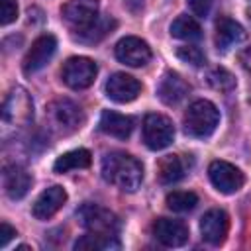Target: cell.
Wrapping results in <instances>:
<instances>
[{
  "label": "cell",
  "instance_id": "4fadbf2b",
  "mask_svg": "<svg viewBox=\"0 0 251 251\" xmlns=\"http://www.w3.org/2000/svg\"><path fill=\"white\" fill-rule=\"evenodd\" d=\"M141 92V82L126 73H114L106 82V96L118 104L133 102Z\"/></svg>",
  "mask_w": 251,
  "mask_h": 251
},
{
  "label": "cell",
  "instance_id": "5b68a950",
  "mask_svg": "<svg viewBox=\"0 0 251 251\" xmlns=\"http://www.w3.org/2000/svg\"><path fill=\"white\" fill-rule=\"evenodd\" d=\"M47 116L51 120V126L59 133H73V131L80 129V126L84 122L80 106L69 98H59V100L51 102Z\"/></svg>",
  "mask_w": 251,
  "mask_h": 251
},
{
  "label": "cell",
  "instance_id": "e0dca14e",
  "mask_svg": "<svg viewBox=\"0 0 251 251\" xmlns=\"http://www.w3.org/2000/svg\"><path fill=\"white\" fill-rule=\"evenodd\" d=\"M188 92H190L188 82H186L178 73H173V71L165 73V75L161 76L159 84H157V96H159V100H161L163 104H167V106L178 104L180 100L186 98Z\"/></svg>",
  "mask_w": 251,
  "mask_h": 251
},
{
  "label": "cell",
  "instance_id": "30bf717a",
  "mask_svg": "<svg viewBox=\"0 0 251 251\" xmlns=\"http://www.w3.org/2000/svg\"><path fill=\"white\" fill-rule=\"evenodd\" d=\"M55 51H57V39H55V35H51V33L39 35L31 43V47L27 49V53L24 57V63H22L24 73L25 75H33V73L41 71L51 61V57L55 55Z\"/></svg>",
  "mask_w": 251,
  "mask_h": 251
},
{
  "label": "cell",
  "instance_id": "ba28073f",
  "mask_svg": "<svg viewBox=\"0 0 251 251\" xmlns=\"http://www.w3.org/2000/svg\"><path fill=\"white\" fill-rule=\"evenodd\" d=\"M208 176H210V182L214 184V188L222 194H233L245 182L243 173L227 161H212L208 167Z\"/></svg>",
  "mask_w": 251,
  "mask_h": 251
},
{
  "label": "cell",
  "instance_id": "d6986e66",
  "mask_svg": "<svg viewBox=\"0 0 251 251\" xmlns=\"http://www.w3.org/2000/svg\"><path fill=\"white\" fill-rule=\"evenodd\" d=\"M245 39V29L231 18L222 16L216 22V47L220 51H227L233 43H239Z\"/></svg>",
  "mask_w": 251,
  "mask_h": 251
},
{
  "label": "cell",
  "instance_id": "7a4b0ae2",
  "mask_svg": "<svg viewBox=\"0 0 251 251\" xmlns=\"http://www.w3.org/2000/svg\"><path fill=\"white\" fill-rule=\"evenodd\" d=\"M184 129L192 137H208L220 124V110L210 100H196L188 106L182 118Z\"/></svg>",
  "mask_w": 251,
  "mask_h": 251
},
{
  "label": "cell",
  "instance_id": "5bb4252c",
  "mask_svg": "<svg viewBox=\"0 0 251 251\" xmlns=\"http://www.w3.org/2000/svg\"><path fill=\"white\" fill-rule=\"evenodd\" d=\"M153 235L165 247H182L188 241V227L180 220L159 218L153 224Z\"/></svg>",
  "mask_w": 251,
  "mask_h": 251
},
{
  "label": "cell",
  "instance_id": "f546056e",
  "mask_svg": "<svg viewBox=\"0 0 251 251\" xmlns=\"http://www.w3.org/2000/svg\"><path fill=\"white\" fill-rule=\"evenodd\" d=\"M16 235V229L8 224V222H2L0 224V247H6L10 239H14Z\"/></svg>",
  "mask_w": 251,
  "mask_h": 251
},
{
  "label": "cell",
  "instance_id": "8992f818",
  "mask_svg": "<svg viewBox=\"0 0 251 251\" xmlns=\"http://www.w3.org/2000/svg\"><path fill=\"white\" fill-rule=\"evenodd\" d=\"M141 131H143V143L151 151H161L169 147L175 139V126L163 114H147Z\"/></svg>",
  "mask_w": 251,
  "mask_h": 251
},
{
  "label": "cell",
  "instance_id": "ac0fdd59",
  "mask_svg": "<svg viewBox=\"0 0 251 251\" xmlns=\"http://www.w3.org/2000/svg\"><path fill=\"white\" fill-rule=\"evenodd\" d=\"M98 127L106 135H112L116 139H127L133 131V120L126 114H120L114 110H104L100 114Z\"/></svg>",
  "mask_w": 251,
  "mask_h": 251
},
{
  "label": "cell",
  "instance_id": "7402d4cb",
  "mask_svg": "<svg viewBox=\"0 0 251 251\" xmlns=\"http://www.w3.org/2000/svg\"><path fill=\"white\" fill-rule=\"evenodd\" d=\"M75 249L78 251H110V249H120V241L116 235H106V233H92L88 231L80 239H76Z\"/></svg>",
  "mask_w": 251,
  "mask_h": 251
},
{
  "label": "cell",
  "instance_id": "603a6c76",
  "mask_svg": "<svg viewBox=\"0 0 251 251\" xmlns=\"http://www.w3.org/2000/svg\"><path fill=\"white\" fill-rule=\"evenodd\" d=\"M171 35L176 37V39H182V41H198L202 37V27L192 16L182 14L176 20H173Z\"/></svg>",
  "mask_w": 251,
  "mask_h": 251
},
{
  "label": "cell",
  "instance_id": "4316f807",
  "mask_svg": "<svg viewBox=\"0 0 251 251\" xmlns=\"http://www.w3.org/2000/svg\"><path fill=\"white\" fill-rule=\"evenodd\" d=\"M176 57H178L180 61L192 65V67H202V65L206 63V55H204V51H202L200 47H196V45H184V47H178V49H176Z\"/></svg>",
  "mask_w": 251,
  "mask_h": 251
},
{
  "label": "cell",
  "instance_id": "9c48e42d",
  "mask_svg": "<svg viewBox=\"0 0 251 251\" xmlns=\"http://www.w3.org/2000/svg\"><path fill=\"white\" fill-rule=\"evenodd\" d=\"M61 16L76 31L86 29L100 18L98 16V0H69L61 8Z\"/></svg>",
  "mask_w": 251,
  "mask_h": 251
},
{
  "label": "cell",
  "instance_id": "8fae6325",
  "mask_svg": "<svg viewBox=\"0 0 251 251\" xmlns=\"http://www.w3.org/2000/svg\"><path fill=\"white\" fill-rule=\"evenodd\" d=\"M114 53H116V59L127 67H143L151 61V47L143 39L133 35L122 37L116 43Z\"/></svg>",
  "mask_w": 251,
  "mask_h": 251
},
{
  "label": "cell",
  "instance_id": "cb8c5ba5",
  "mask_svg": "<svg viewBox=\"0 0 251 251\" xmlns=\"http://www.w3.org/2000/svg\"><path fill=\"white\" fill-rule=\"evenodd\" d=\"M116 27V20L114 18H98L92 25H88L86 29H80L75 37L82 43H96L100 39H104L108 33H112V29Z\"/></svg>",
  "mask_w": 251,
  "mask_h": 251
},
{
  "label": "cell",
  "instance_id": "4dcf8cb0",
  "mask_svg": "<svg viewBox=\"0 0 251 251\" xmlns=\"http://www.w3.org/2000/svg\"><path fill=\"white\" fill-rule=\"evenodd\" d=\"M239 63L245 71H251V47H247L239 53Z\"/></svg>",
  "mask_w": 251,
  "mask_h": 251
},
{
  "label": "cell",
  "instance_id": "83f0119b",
  "mask_svg": "<svg viewBox=\"0 0 251 251\" xmlns=\"http://www.w3.org/2000/svg\"><path fill=\"white\" fill-rule=\"evenodd\" d=\"M18 18V4L16 0H0V24L8 25Z\"/></svg>",
  "mask_w": 251,
  "mask_h": 251
},
{
  "label": "cell",
  "instance_id": "d4e9b609",
  "mask_svg": "<svg viewBox=\"0 0 251 251\" xmlns=\"http://www.w3.org/2000/svg\"><path fill=\"white\" fill-rule=\"evenodd\" d=\"M198 204V196L188 190H173L167 194V208L173 212H190Z\"/></svg>",
  "mask_w": 251,
  "mask_h": 251
},
{
  "label": "cell",
  "instance_id": "277c9868",
  "mask_svg": "<svg viewBox=\"0 0 251 251\" xmlns=\"http://www.w3.org/2000/svg\"><path fill=\"white\" fill-rule=\"evenodd\" d=\"M2 120L10 126H27L33 120V100L22 86H14L2 104Z\"/></svg>",
  "mask_w": 251,
  "mask_h": 251
},
{
  "label": "cell",
  "instance_id": "9a60e30c",
  "mask_svg": "<svg viewBox=\"0 0 251 251\" xmlns=\"http://www.w3.org/2000/svg\"><path fill=\"white\" fill-rule=\"evenodd\" d=\"M65 202H67V192H65V188L59 186V184H53V186L45 188V190L37 196V200H35L33 206H31V214H33L35 220L45 222V220L53 218V216L63 208Z\"/></svg>",
  "mask_w": 251,
  "mask_h": 251
},
{
  "label": "cell",
  "instance_id": "6da1fadb",
  "mask_svg": "<svg viewBox=\"0 0 251 251\" xmlns=\"http://www.w3.org/2000/svg\"><path fill=\"white\" fill-rule=\"evenodd\" d=\"M102 176L124 192H135L143 182V167L129 153L112 151L102 157Z\"/></svg>",
  "mask_w": 251,
  "mask_h": 251
},
{
  "label": "cell",
  "instance_id": "484cf974",
  "mask_svg": "<svg viewBox=\"0 0 251 251\" xmlns=\"http://www.w3.org/2000/svg\"><path fill=\"white\" fill-rule=\"evenodd\" d=\"M206 80H208V84H210L214 90H218V92H229V90L235 88V78H233V75H231L227 69H224V67L212 69V71L208 73Z\"/></svg>",
  "mask_w": 251,
  "mask_h": 251
},
{
  "label": "cell",
  "instance_id": "44dd1931",
  "mask_svg": "<svg viewBox=\"0 0 251 251\" xmlns=\"http://www.w3.org/2000/svg\"><path fill=\"white\" fill-rule=\"evenodd\" d=\"M184 176V165L178 155H165L157 163V178L161 184H173Z\"/></svg>",
  "mask_w": 251,
  "mask_h": 251
},
{
  "label": "cell",
  "instance_id": "52a82bcc",
  "mask_svg": "<svg viewBox=\"0 0 251 251\" xmlns=\"http://www.w3.org/2000/svg\"><path fill=\"white\" fill-rule=\"evenodd\" d=\"M98 75V67L88 57H71L63 65L61 76L63 82L73 90H84L88 88Z\"/></svg>",
  "mask_w": 251,
  "mask_h": 251
},
{
  "label": "cell",
  "instance_id": "f1b7e54d",
  "mask_svg": "<svg viewBox=\"0 0 251 251\" xmlns=\"http://www.w3.org/2000/svg\"><path fill=\"white\" fill-rule=\"evenodd\" d=\"M188 8L192 10L194 16H198V18H206V16L210 14L212 0H188Z\"/></svg>",
  "mask_w": 251,
  "mask_h": 251
},
{
  "label": "cell",
  "instance_id": "2e32d148",
  "mask_svg": "<svg viewBox=\"0 0 251 251\" xmlns=\"http://www.w3.org/2000/svg\"><path fill=\"white\" fill-rule=\"evenodd\" d=\"M31 182H33V178L24 167H20V165H6L4 167L2 186H4V192L8 198H12V200L24 198L29 192Z\"/></svg>",
  "mask_w": 251,
  "mask_h": 251
},
{
  "label": "cell",
  "instance_id": "ffe728a7",
  "mask_svg": "<svg viewBox=\"0 0 251 251\" xmlns=\"http://www.w3.org/2000/svg\"><path fill=\"white\" fill-rule=\"evenodd\" d=\"M92 163V155L88 149H73V151H67L63 155L57 157V161L53 163V171L63 175V173H69V171H75V169H86L90 167Z\"/></svg>",
  "mask_w": 251,
  "mask_h": 251
},
{
  "label": "cell",
  "instance_id": "3957f363",
  "mask_svg": "<svg viewBox=\"0 0 251 251\" xmlns=\"http://www.w3.org/2000/svg\"><path fill=\"white\" fill-rule=\"evenodd\" d=\"M76 220L84 229L92 233L118 235L120 231V218L108 208H102L98 204H82L76 212Z\"/></svg>",
  "mask_w": 251,
  "mask_h": 251
},
{
  "label": "cell",
  "instance_id": "7c38bea8",
  "mask_svg": "<svg viewBox=\"0 0 251 251\" xmlns=\"http://www.w3.org/2000/svg\"><path fill=\"white\" fill-rule=\"evenodd\" d=\"M229 231V218L224 210H208L200 220V233L208 245H222Z\"/></svg>",
  "mask_w": 251,
  "mask_h": 251
}]
</instances>
